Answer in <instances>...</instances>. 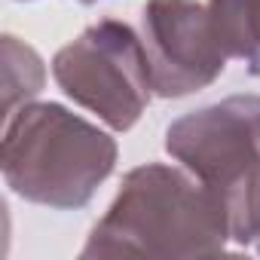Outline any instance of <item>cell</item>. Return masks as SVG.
Returning <instances> with one entry per match:
<instances>
[{"label":"cell","mask_w":260,"mask_h":260,"mask_svg":"<svg viewBox=\"0 0 260 260\" xmlns=\"http://www.w3.org/2000/svg\"><path fill=\"white\" fill-rule=\"evenodd\" d=\"M166 150L223 199L233 242L251 245L260 187V95H230L184 113L166 128Z\"/></svg>","instance_id":"obj_3"},{"label":"cell","mask_w":260,"mask_h":260,"mask_svg":"<svg viewBox=\"0 0 260 260\" xmlns=\"http://www.w3.org/2000/svg\"><path fill=\"white\" fill-rule=\"evenodd\" d=\"M230 242L233 220L217 193L184 166L147 162L122 178L80 257H205Z\"/></svg>","instance_id":"obj_1"},{"label":"cell","mask_w":260,"mask_h":260,"mask_svg":"<svg viewBox=\"0 0 260 260\" xmlns=\"http://www.w3.org/2000/svg\"><path fill=\"white\" fill-rule=\"evenodd\" d=\"M80 4H98V0H80Z\"/></svg>","instance_id":"obj_9"},{"label":"cell","mask_w":260,"mask_h":260,"mask_svg":"<svg viewBox=\"0 0 260 260\" xmlns=\"http://www.w3.org/2000/svg\"><path fill=\"white\" fill-rule=\"evenodd\" d=\"M211 34L226 61L260 74V0H202Z\"/></svg>","instance_id":"obj_6"},{"label":"cell","mask_w":260,"mask_h":260,"mask_svg":"<svg viewBox=\"0 0 260 260\" xmlns=\"http://www.w3.org/2000/svg\"><path fill=\"white\" fill-rule=\"evenodd\" d=\"M0 61H4V119H7L22 104H31L43 92L46 68L37 49L19 40L16 34H4V40H0Z\"/></svg>","instance_id":"obj_7"},{"label":"cell","mask_w":260,"mask_h":260,"mask_svg":"<svg viewBox=\"0 0 260 260\" xmlns=\"http://www.w3.org/2000/svg\"><path fill=\"white\" fill-rule=\"evenodd\" d=\"M251 245L260 254V187H257V202H254V239H251Z\"/></svg>","instance_id":"obj_8"},{"label":"cell","mask_w":260,"mask_h":260,"mask_svg":"<svg viewBox=\"0 0 260 260\" xmlns=\"http://www.w3.org/2000/svg\"><path fill=\"white\" fill-rule=\"evenodd\" d=\"M141 40L159 98L193 95L211 86L226 68V55L211 34L202 0H147Z\"/></svg>","instance_id":"obj_5"},{"label":"cell","mask_w":260,"mask_h":260,"mask_svg":"<svg viewBox=\"0 0 260 260\" xmlns=\"http://www.w3.org/2000/svg\"><path fill=\"white\" fill-rule=\"evenodd\" d=\"M0 169L25 202L74 211L113 175L116 141L64 104L31 101L4 119Z\"/></svg>","instance_id":"obj_2"},{"label":"cell","mask_w":260,"mask_h":260,"mask_svg":"<svg viewBox=\"0 0 260 260\" xmlns=\"http://www.w3.org/2000/svg\"><path fill=\"white\" fill-rule=\"evenodd\" d=\"M58 89L113 132H128L150 104L153 80L141 34L132 25L101 19L52 58Z\"/></svg>","instance_id":"obj_4"}]
</instances>
